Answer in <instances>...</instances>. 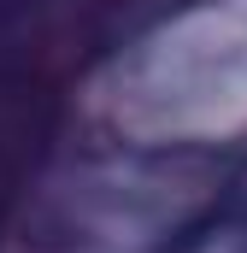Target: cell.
<instances>
[{
	"label": "cell",
	"instance_id": "7a4b0ae2",
	"mask_svg": "<svg viewBox=\"0 0 247 253\" xmlns=\"http://www.w3.org/2000/svg\"><path fill=\"white\" fill-rule=\"evenodd\" d=\"M165 253H247V200L200 218V224H188Z\"/></svg>",
	"mask_w": 247,
	"mask_h": 253
},
{
	"label": "cell",
	"instance_id": "6da1fadb",
	"mask_svg": "<svg viewBox=\"0 0 247 253\" xmlns=\"http://www.w3.org/2000/svg\"><path fill=\"white\" fill-rule=\"evenodd\" d=\"M41 135V0H0V224Z\"/></svg>",
	"mask_w": 247,
	"mask_h": 253
}]
</instances>
